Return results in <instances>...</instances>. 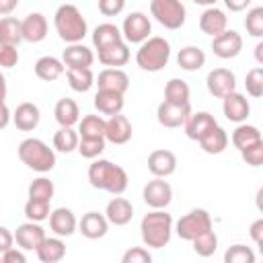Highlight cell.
<instances>
[{
    "mask_svg": "<svg viewBox=\"0 0 263 263\" xmlns=\"http://www.w3.org/2000/svg\"><path fill=\"white\" fill-rule=\"evenodd\" d=\"M132 138V123L125 115H115V117H109L107 119V129H105V140L111 142V144H127Z\"/></svg>",
    "mask_w": 263,
    "mask_h": 263,
    "instance_id": "cell-19",
    "label": "cell"
},
{
    "mask_svg": "<svg viewBox=\"0 0 263 263\" xmlns=\"http://www.w3.org/2000/svg\"><path fill=\"white\" fill-rule=\"evenodd\" d=\"M76 226H78V220L74 212L68 208H55L49 216V228L55 236H70L74 234Z\"/></svg>",
    "mask_w": 263,
    "mask_h": 263,
    "instance_id": "cell-20",
    "label": "cell"
},
{
    "mask_svg": "<svg viewBox=\"0 0 263 263\" xmlns=\"http://www.w3.org/2000/svg\"><path fill=\"white\" fill-rule=\"evenodd\" d=\"M53 27L60 35L62 41L74 45V43H80L88 31V25H86V18L82 16V12L78 10V6L74 4H62L58 6L55 14H53Z\"/></svg>",
    "mask_w": 263,
    "mask_h": 263,
    "instance_id": "cell-3",
    "label": "cell"
},
{
    "mask_svg": "<svg viewBox=\"0 0 263 263\" xmlns=\"http://www.w3.org/2000/svg\"><path fill=\"white\" fill-rule=\"evenodd\" d=\"M18 158L37 173H47L55 166V152L39 138H27L18 144Z\"/></svg>",
    "mask_w": 263,
    "mask_h": 263,
    "instance_id": "cell-4",
    "label": "cell"
},
{
    "mask_svg": "<svg viewBox=\"0 0 263 263\" xmlns=\"http://www.w3.org/2000/svg\"><path fill=\"white\" fill-rule=\"evenodd\" d=\"M249 234H251V238H253L255 242H261V240H263V218H259V220H255V222L251 224Z\"/></svg>",
    "mask_w": 263,
    "mask_h": 263,
    "instance_id": "cell-53",
    "label": "cell"
},
{
    "mask_svg": "<svg viewBox=\"0 0 263 263\" xmlns=\"http://www.w3.org/2000/svg\"><path fill=\"white\" fill-rule=\"evenodd\" d=\"M97 84H99V90H113V92L125 95V90L129 88V76L121 68H105L97 76Z\"/></svg>",
    "mask_w": 263,
    "mask_h": 263,
    "instance_id": "cell-18",
    "label": "cell"
},
{
    "mask_svg": "<svg viewBox=\"0 0 263 263\" xmlns=\"http://www.w3.org/2000/svg\"><path fill=\"white\" fill-rule=\"evenodd\" d=\"M121 41H123V33H121L119 27L113 25V23H101V25H97L95 31H92V45H95L99 51L105 49V47H111V45H115V43H121Z\"/></svg>",
    "mask_w": 263,
    "mask_h": 263,
    "instance_id": "cell-26",
    "label": "cell"
},
{
    "mask_svg": "<svg viewBox=\"0 0 263 263\" xmlns=\"http://www.w3.org/2000/svg\"><path fill=\"white\" fill-rule=\"evenodd\" d=\"M171 60V43L164 37H150L140 45L136 51V64L146 72H158L162 70Z\"/></svg>",
    "mask_w": 263,
    "mask_h": 263,
    "instance_id": "cell-5",
    "label": "cell"
},
{
    "mask_svg": "<svg viewBox=\"0 0 263 263\" xmlns=\"http://www.w3.org/2000/svg\"><path fill=\"white\" fill-rule=\"evenodd\" d=\"M16 6V2L12 0V2H0V12H8V10H12Z\"/></svg>",
    "mask_w": 263,
    "mask_h": 263,
    "instance_id": "cell-58",
    "label": "cell"
},
{
    "mask_svg": "<svg viewBox=\"0 0 263 263\" xmlns=\"http://www.w3.org/2000/svg\"><path fill=\"white\" fill-rule=\"evenodd\" d=\"M245 29L251 37H263V6H253L247 12Z\"/></svg>",
    "mask_w": 263,
    "mask_h": 263,
    "instance_id": "cell-44",
    "label": "cell"
},
{
    "mask_svg": "<svg viewBox=\"0 0 263 263\" xmlns=\"http://www.w3.org/2000/svg\"><path fill=\"white\" fill-rule=\"evenodd\" d=\"M23 37L29 43H39L47 37V18L41 12H29L23 18Z\"/></svg>",
    "mask_w": 263,
    "mask_h": 263,
    "instance_id": "cell-22",
    "label": "cell"
},
{
    "mask_svg": "<svg viewBox=\"0 0 263 263\" xmlns=\"http://www.w3.org/2000/svg\"><path fill=\"white\" fill-rule=\"evenodd\" d=\"M23 21L4 16L0 21V45H18L23 41Z\"/></svg>",
    "mask_w": 263,
    "mask_h": 263,
    "instance_id": "cell-32",
    "label": "cell"
},
{
    "mask_svg": "<svg viewBox=\"0 0 263 263\" xmlns=\"http://www.w3.org/2000/svg\"><path fill=\"white\" fill-rule=\"evenodd\" d=\"M216 249H218V236L214 230H210V232H205L193 240V251L199 257H212L216 253Z\"/></svg>",
    "mask_w": 263,
    "mask_h": 263,
    "instance_id": "cell-43",
    "label": "cell"
},
{
    "mask_svg": "<svg viewBox=\"0 0 263 263\" xmlns=\"http://www.w3.org/2000/svg\"><path fill=\"white\" fill-rule=\"evenodd\" d=\"M8 119H10V111L6 107V103L2 105V121H0V127H6L8 125Z\"/></svg>",
    "mask_w": 263,
    "mask_h": 263,
    "instance_id": "cell-57",
    "label": "cell"
},
{
    "mask_svg": "<svg viewBox=\"0 0 263 263\" xmlns=\"http://www.w3.org/2000/svg\"><path fill=\"white\" fill-rule=\"evenodd\" d=\"M240 156H242V160H245L249 166H261V164H263V140L257 142L255 146L247 148L245 152H240Z\"/></svg>",
    "mask_w": 263,
    "mask_h": 263,
    "instance_id": "cell-48",
    "label": "cell"
},
{
    "mask_svg": "<svg viewBox=\"0 0 263 263\" xmlns=\"http://www.w3.org/2000/svg\"><path fill=\"white\" fill-rule=\"evenodd\" d=\"M199 146H201V150L208 152V154H220V152H224L226 146H228V134L218 125V127L212 129L203 140H199Z\"/></svg>",
    "mask_w": 263,
    "mask_h": 263,
    "instance_id": "cell-39",
    "label": "cell"
},
{
    "mask_svg": "<svg viewBox=\"0 0 263 263\" xmlns=\"http://www.w3.org/2000/svg\"><path fill=\"white\" fill-rule=\"evenodd\" d=\"M18 64V49L14 45H0V66L12 68Z\"/></svg>",
    "mask_w": 263,
    "mask_h": 263,
    "instance_id": "cell-49",
    "label": "cell"
},
{
    "mask_svg": "<svg viewBox=\"0 0 263 263\" xmlns=\"http://www.w3.org/2000/svg\"><path fill=\"white\" fill-rule=\"evenodd\" d=\"M191 117V105H171L162 101L156 111V119L162 127H181Z\"/></svg>",
    "mask_w": 263,
    "mask_h": 263,
    "instance_id": "cell-11",
    "label": "cell"
},
{
    "mask_svg": "<svg viewBox=\"0 0 263 263\" xmlns=\"http://www.w3.org/2000/svg\"><path fill=\"white\" fill-rule=\"evenodd\" d=\"M105 216L109 220V224H115V226H125L127 222H132L134 218V208L132 203L125 199V197H113L109 203H107V210H105Z\"/></svg>",
    "mask_w": 263,
    "mask_h": 263,
    "instance_id": "cell-25",
    "label": "cell"
},
{
    "mask_svg": "<svg viewBox=\"0 0 263 263\" xmlns=\"http://www.w3.org/2000/svg\"><path fill=\"white\" fill-rule=\"evenodd\" d=\"M92 103H95V107H97L99 113L109 115V117H115L123 109V95L113 92V90H97Z\"/></svg>",
    "mask_w": 263,
    "mask_h": 263,
    "instance_id": "cell-28",
    "label": "cell"
},
{
    "mask_svg": "<svg viewBox=\"0 0 263 263\" xmlns=\"http://www.w3.org/2000/svg\"><path fill=\"white\" fill-rule=\"evenodd\" d=\"M177 64L181 70L195 72L205 64V53H203V49H199L195 45H187L177 53Z\"/></svg>",
    "mask_w": 263,
    "mask_h": 263,
    "instance_id": "cell-34",
    "label": "cell"
},
{
    "mask_svg": "<svg viewBox=\"0 0 263 263\" xmlns=\"http://www.w3.org/2000/svg\"><path fill=\"white\" fill-rule=\"evenodd\" d=\"M257 245H259V253H261V257H263V240H261V242H257Z\"/></svg>",
    "mask_w": 263,
    "mask_h": 263,
    "instance_id": "cell-59",
    "label": "cell"
},
{
    "mask_svg": "<svg viewBox=\"0 0 263 263\" xmlns=\"http://www.w3.org/2000/svg\"><path fill=\"white\" fill-rule=\"evenodd\" d=\"M39 261L41 263H60L66 255V245L60 236H53V238H45L43 245L35 251Z\"/></svg>",
    "mask_w": 263,
    "mask_h": 263,
    "instance_id": "cell-31",
    "label": "cell"
},
{
    "mask_svg": "<svg viewBox=\"0 0 263 263\" xmlns=\"http://www.w3.org/2000/svg\"><path fill=\"white\" fill-rule=\"evenodd\" d=\"M245 86H247V92L255 99L263 97V68H253L247 72L245 76Z\"/></svg>",
    "mask_w": 263,
    "mask_h": 263,
    "instance_id": "cell-45",
    "label": "cell"
},
{
    "mask_svg": "<svg viewBox=\"0 0 263 263\" xmlns=\"http://www.w3.org/2000/svg\"><path fill=\"white\" fill-rule=\"evenodd\" d=\"M78 144H80V134L74 132L72 127H60L55 134H53V148L58 152H74L78 150Z\"/></svg>",
    "mask_w": 263,
    "mask_h": 263,
    "instance_id": "cell-38",
    "label": "cell"
},
{
    "mask_svg": "<svg viewBox=\"0 0 263 263\" xmlns=\"http://www.w3.org/2000/svg\"><path fill=\"white\" fill-rule=\"evenodd\" d=\"M45 230L37 224V222H25L21 226H16V232H14V240L21 249L25 251H37L43 240H45Z\"/></svg>",
    "mask_w": 263,
    "mask_h": 263,
    "instance_id": "cell-14",
    "label": "cell"
},
{
    "mask_svg": "<svg viewBox=\"0 0 263 263\" xmlns=\"http://www.w3.org/2000/svg\"><path fill=\"white\" fill-rule=\"evenodd\" d=\"M150 31H152V25H150V18L136 10V12H129L121 25V33H123V39L129 41V43H144L150 39Z\"/></svg>",
    "mask_w": 263,
    "mask_h": 263,
    "instance_id": "cell-8",
    "label": "cell"
},
{
    "mask_svg": "<svg viewBox=\"0 0 263 263\" xmlns=\"http://www.w3.org/2000/svg\"><path fill=\"white\" fill-rule=\"evenodd\" d=\"M189 84L181 78H171L164 86V101L171 105H189Z\"/></svg>",
    "mask_w": 263,
    "mask_h": 263,
    "instance_id": "cell-36",
    "label": "cell"
},
{
    "mask_svg": "<svg viewBox=\"0 0 263 263\" xmlns=\"http://www.w3.org/2000/svg\"><path fill=\"white\" fill-rule=\"evenodd\" d=\"M121 263H152V257L144 247H132L123 253Z\"/></svg>",
    "mask_w": 263,
    "mask_h": 263,
    "instance_id": "cell-47",
    "label": "cell"
},
{
    "mask_svg": "<svg viewBox=\"0 0 263 263\" xmlns=\"http://www.w3.org/2000/svg\"><path fill=\"white\" fill-rule=\"evenodd\" d=\"M140 234L146 247L150 249H162L168 245L173 234V216L164 210H152L148 212L140 222Z\"/></svg>",
    "mask_w": 263,
    "mask_h": 263,
    "instance_id": "cell-2",
    "label": "cell"
},
{
    "mask_svg": "<svg viewBox=\"0 0 263 263\" xmlns=\"http://www.w3.org/2000/svg\"><path fill=\"white\" fill-rule=\"evenodd\" d=\"M222 111H224V115H226L228 121L242 123V121H247V117L251 113V105L245 99V95H240V92L234 90V92H230L228 97L222 99Z\"/></svg>",
    "mask_w": 263,
    "mask_h": 263,
    "instance_id": "cell-17",
    "label": "cell"
},
{
    "mask_svg": "<svg viewBox=\"0 0 263 263\" xmlns=\"http://www.w3.org/2000/svg\"><path fill=\"white\" fill-rule=\"evenodd\" d=\"M152 16L166 29H181L185 25V4L179 0H152L150 2Z\"/></svg>",
    "mask_w": 263,
    "mask_h": 263,
    "instance_id": "cell-7",
    "label": "cell"
},
{
    "mask_svg": "<svg viewBox=\"0 0 263 263\" xmlns=\"http://www.w3.org/2000/svg\"><path fill=\"white\" fill-rule=\"evenodd\" d=\"M125 8V0H99V10L105 16H115Z\"/></svg>",
    "mask_w": 263,
    "mask_h": 263,
    "instance_id": "cell-50",
    "label": "cell"
},
{
    "mask_svg": "<svg viewBox=\"0 0 263 263\" xmlns=\"http://www.w3.org/2000/svg\"><path fill=\"white\" fill-rule=\"evenodd\" d=\"M88 181L95 189L109 191L115 197L127 189V173L119 164H113L111 160L103 158L92 160V164L88 166Z\"/></svg>",
    "mask_w": 263,
    "mask_h": 263,
    "instance_id": "cell-1",
    "label": "cell"
},
{
    "mask_svg": "<svg viewBox=\"0 0 263 263\" xmlns=\"http://www.w3.org/2000/svg\"><path fill=\"white\" fill-rule=\"evenodd\" d=\"M253 55H255V60H257V62L263 66V39H261V41L255 45V51H253Z\"/></svg>",
    "mask_w": 263,
    "mask_h": 263,
    "instance_id": "cell-55",
    "label": "cell"
},
{
    "mask_svg": "<svg viewBox=\"0 0 263 263\" xmlns=\"http://www.w3.org/2000/svg\"><path fill=\"white\" fill-rule=\"evenodd\" d=\"M99 62L103 66H109V68H119V66H125L129 62V47L125 41L121 43H115L111 47H105L99 51Z\"/></svg>",
    "mask_w": 263,
    "mask_h": 263,
    "instance_id": "cell-30",
    "label": "cell"
},
{
    "mask_svg": "<svg viewBox=\"0 0 263 263\" xmlns=\"http://www.w3.org/2000/svg\"><path fill=\"white\" fill-rule=\"evenodd\" d=\"M226 27H228V16L218 6H208L201 12V16H199V29L205 35H210L212 39L218 37V35H222L226 31Z\"/></svg>",
    "mask_w": 263,
    "mask_h": 263,
    "instance_id": "cell-16",
    "label": "cell"
},
{
    "mask_svg": "<svg viewBox=\"0 0 263 263\" xmlns=\"http://www.w3.org/2000/svg\"><path fill=\"white\" fill-rule=\"evenodd\" d=\"M183 127H185L187 138L199 142V140H203L212 129L218 127V121H216V117H214L212 113H208V111H197V113H191V117L187 119V123H185Z\"/></svg>",
    "mask_w": 263,
    "mask_h": 263,
    "instance_id": "cell-13",
    "label": "cell"
},
{
    "mask_svg": "<svg viewBox=\"0 0 263 263\" xmlns=\"http://www.w3.org/2000/svg\"><path fill=\"white\" fill-rule=\"evenodd\" d=\"M62 62L70 68H90L92 62H95V53L92 49H88L86 45L82 43H74V45H68L62 53Z\"/></svg>",
    "mask_w": 263,
    "mask_h": 263,
    "instance_id": "cell-23",
    "label": "cell"
},
{
    "mask_svg": "<svg viewBox=\"0 0 263 263\" xmlns=\"http://www.w3.org/2000/svg\"><path fill=\"white\" fill-rule=\"evenodd\" d=\"M78 228L82 232V236L95 240V238H103L109 230V220L107 216L99 214V212H86L82 216V220L78 222Z\"/></svg>",
    "mask_w": 263,
    "mask_h": 263,
    "instance_id": "cell-21",
    "label": "cell"
},
{
    "mask_svg": "<svg viewBox=\"0 0 263 263\" xmlns=\"http://www.w3.org/2000/svg\"><path fill=\"white\" fill-rule=\"evenodd\" d=\"M210 230H212V216L201 208L191 210L189 214L181 216L177 220V224H175V232L179 234V238L191 240V242L197 236H201V234H205Z\"/></svg>",
    "mask_w": 263,
    "mask_h": 263,
    "instance_id": "cell-6",
    "label": "cell"
},
{
    "mask_svg": "<svg viewBox=\"0 0 263 263\" xmlns=\"http://www.w3.org/2000/svg\"><path fill=\"white\" fill-rule=\"evenodd\" d=\"M53 115H55V121L60 123V127H72V125L80 123V109H78L76 101L70 97H64L55 103Z\"/></svg>",
    "mask_w": 263,
    "mask_h": 263,
    "instance_id": "cell-27",
    "label": "cell"
},
{
    "mask_svg": "<svg viewBox=\"0 0 263 263\" xmlns=\"http://www.w3.org/2000/svg\"><path fill=\"white\" fill-rule=\"evenodd\" d=\"M25 216H27V220L29 222H41V220H45V218H49L51 216V212H49V201H41V199H27V203H25Z\"/></svg>",
    "mask_w": 263,
    "mask_h": 263,
    "instance_id": "cell-41",
    "label": "cell"
},
{
    "mask_svg": "<svg viewBox=\"0 0 263 263\" xmlns=\"http://www.w3.org/2000/svg\"><path fill=\"white\" fill-rule=\"evenodd\" d=\"M53 181L47 177H39L29 185V197L31 199H41V201H51L53 197Z\"/></svg>",
    "mask_w": 263,
    "mask_h": 263,
    "instance_id": "cell-40",
    "label": "cell"
},
{
    "mask_svg": "<svg viewBox=\"0 0 263 263\" xmlns=\"http://www.w3.org/2000/svg\"><path fill=\"white\" fill-rule=\"evenodd\" d=\"M142 197L152 210H164L173 199V187L164 179H152L144 185Z\"/></svg>",
    "mask_w": 263,
    "mask_h": 263,
    "instance_id": "cell-9",
    "label": "cell"
},
{
    "mask_svg": "<svg viewBox=\"0 0 263 263\" xmlns=\"http://www.w3.org/2000/svg\"><path fill=\"white\" fill-rule=\"evenodd\" d=\"M205 86H208L210 95H214V97H218V99H224V97H228L230 92H234L236 76H234V72H230L228 68H214L212 72H208Z\"/></svg>",
    "mask_w": 263,
    "mask_h": 263,
    "instance_id": "cell-10",
    "label": "cell"
},
{
    "mask_svg": "<svg viewBox=\"0 0 263 263\" xmlns=\"http://www.w3.org/2000/svg\"><path fill=\"white\" fill-rule=\"evenodd\" d=\"M240 49H242V37L234 29H226L222 35L212 39V51L222 60L236 58L240 53Z\"/></svg>",
    "mask_w": 263,
    "mask_h": 263,
    "instance_id": "cell-12",
    "label": "cell"
},
{
    "mask_svg": "<svg viewBox=\"0 0 263 263\" xmlns=\"http://www.w3.org/2000/svg\"><path fill=\"white\" fill-rule=\"evenodd\" d=\"M105 129H107V119H103L101 115H84L78 123V134L80 138L86 140L105 138Z\"/></svg>",
    "mask_w": 263,
    "mask_h": 263,
    "instance_id": "cell-35",
    "label": "cell"
},
{
    "mask_svg": "<svg viewBox=\"0 0 263 263\" xmlns=\"http://www.w3.org/2000/svg\"><path fill=\"white\" fill-rule=\"evenodd\" d=\"M39 119H41V113H39V107L35 103H21L16 109H14V115H12V121L14 125L21 129V132H31L39 125Z\"/></svg>",
    "mask_w": 263,
    "mask_h": 263,
    "instance_id": "cell-24",
    "label": "cell"
},
{
    "mask_svg": "<svg viewBox=\"0 0 263 263\" xmlns=\"http://www.w3.org/2000/svg\"><path fill=\"white\" fill-rule=\"evenodd\" d=\"M103 150H105V138H97V140L80 138V144H78L80 156H84V158H97Z\"/></svg>",
    "mask_w": 263,
    "mask_h": 263,
    "instance_id": "cell-46",
    "label": "cell"
},
{
    "mask_svg": "<svg viewBox=\"0 0 263 263\" xmlns=\"http://www.w3.org/2000/svg\"><path fill=\"white\" fill-rule=\"evenodd\" d=\"M0 238H2V242H0V251H2V253L10 251V249H12V240H14V236L10 234V230H8L6 226L0 228Z\"/></svg>",
    "mask_w": 263,
    "mask_h": 263,
    "instance_id": "cell-52",
    "label": "cell"
},
{
    "mask_svg": "<svg viewBox=\"0 0 263 263\" xmlns=\"http://www.w3.org/2000/svg\"><path fill=\"white\" fill-rule=\"evenodd\" d=\"M66 76H68L70 88L76 90V92H86L95 84V76H92L90 68H70L66 72Z\"/></svg>",
    "mask_w": 263,
    "mask_h": 263,
    "instance_id": "cell-37",
    "label": "cell"
},
{
    "mask_svg": "<svg viewBox=\"0 0 263 263\" xmlns=\"http://www.w3.org/2000/svg\"><path fill=\"white\" fill-rule=\"evenodd\" d=\"M261 132L255 127V125H249V123H240L234 132H232V144L236 150L245 152L247 148L255 146L257 142H261Z\"/></svg>",
    "mask_w": 263,
    "mask_h": 263,
    "instance_id": "cell-33",
    "label": "cell"
},
{
    "mask_svg": "<svg viewBox=\"0 0 263 263\" xmlns=\"http://www.w3.org/2000/svg\"><path fill=\"white\" fill-rule=\"evenodd\" d=\"M148 171L156 177V179H164L168 175H173L177 171V156L171 150H152L148 156Z\"/></svg>",
    "mask_w": 263,
    "mask_h": 263,
    "instance_id": "cell-15",
    "label": "cell"
},
{
    "mask_svg": "<svg viewBox=\"0 0 263 263\" xmlns=\"http://www.w3.org/2000/svg\"><path fill=\"white\" fill-rule=\"evenodd\" d=\"M64 66L66 64L62 60H58L53 55H43L35 62V74H37V78H41L45 82H53L64 74V70H66Z\"/></svg>",
    "mask_w": 263,
    "mask_h": 263,
    "instance_id": "cell-29",
    "label": "cell"
},
{
    "mask_svg": "<svg viewBox=\"0 0 263 263\" xmlns=\"http://www.w3.org/2000/svg\"><path fill=\"white\" fill-rule=\"evenodd\" d=\"M0 263H27V259H25V255H23L21 251H16V249H10V251L2 253V259H0Z\"/></svg>",
    "mask_w": 263,
    "mask_h": 263,
    "instance_id": "cell-51",
    "label": "cell"
},
{
    "mask_svg": "<svg viewBox=\"0 0 263 263\" xmlns=\"http://www.w3.org/2000/svg\"><path fill=\"white\" fill-rule=\"evenodd\" d=\"M226 6H228L230 10H245V8H249V0H240V2L226 0Z\"/></svg>",
    "mask_w": 263,
    "mask_h": 263,
    "instance_id": "cell-54",
    "label": "cell"
},
{
    "mask_svg": "<svg viewBox=\"0 0 263 263\" xmlns=\"http://www.w3.org/2000/svg\"><path fill=\"white\" fill-rule=\"evenodd\" d=\"M224 263H255V253L247 245H232L224 253Z\"/></svg>",
    "mask_w": 263,
    "mask_h": 263,
    "instance_id": "cell-42",
    "label": "cell"
},
{
    "mask_svg": "<svg viewBox=\"0 0 263 263\" xmlns=\"http://www.w3.org/2000/svg\"><path fill=\"white\" fill-rule=\"evenodd\" d=\"M255 205H257V210L263 214V185L257 189V195H255Z\"/></svg>",
    "mask_w": 263,
    "mask_h": 263,
    "instance_id": "cell-56",
    "label": "cell"
}]
</instances>
